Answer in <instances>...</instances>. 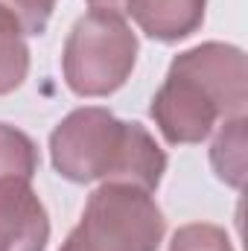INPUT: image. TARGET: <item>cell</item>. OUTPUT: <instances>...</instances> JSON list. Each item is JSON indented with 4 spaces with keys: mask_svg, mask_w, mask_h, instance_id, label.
<instances>
[{
    "mask_svg": "<svg viewBox=\"0 0 248 251\" xmlns=\"http://www.w3.org/2000/svg\"><path fill=\"white\" fill-rule=\"evenodd\" d=\"M38 173V146L32 137L9 123H0V181L24 178L32 181Z\"/></svg>",
    "mask_w": 248,
    "mask_h": 251,
    "instance_id": "obj_9",
    "label": "cell"
},
{
    "mask_svg": "<svg viewBox=\"0 0 248 251\" xmlns=\"http://www.w3.org/2000/svg\"><path fill=\"white\" fill-rule=\"evenodd\" d=\"M50 161L73 184L114 181L155 193L167 173V152L140 123L117 120L102 105L70 111L50 134Z\"/></svg>",
    "mask_w": 248,
    "mask_h": 251,
    "instance_id": "obj_2",
    "label": "cell"
},
{
    "mask_svg": "<svg viewBox=\"0 0 248 251\" xmlns=\"http://www.w3.org/2000/svg\"><path fill=\"white\" fill-rule=\"evenodd\" d=\"M167 234L155 196L134 184H99L59 251H158Z\"/></svg>",
    "mask_w": 248,
    "mask_h": 251,
    "instance_id": "obj_3",
    "label": "cell"
},
{
    "mask_svg": "<svg viewBox=\"0 0 248 251\" xmlns=\"http://www.w3.org/2000/svg\"><path fill=\"white\" fill-rule=\"evenodd\" d=\"M29 73V47L21 26L0 12V97L18 91Z\"/></svg>",
    "mask_w": 248,
    "mask_h": 251,
    "instance_id": "obj_8",
    "label": "cell"
},
{
    "mask_svg": "<svg viewBox=\"0 0 248 251\" xmlns=\"http://www.w3.org/2000/svg\"><path fill=\"white\" fill-rule=\"evenodd\" d=\"M246 117L225 120L210 146V164L216 178L237 190L246 181Z\"/></svg>",
    "mask_w": 248,
    "mask_h": 251,
    "instance_id": "obj_7",
    "label": "cell"
},
{
    "mask_svg": "<svg viewBox=\"0 0 248 251\" xmlns=\"http://www.w3.org/2000/svg\"><path fill=\"white\" fill-rule=\"evenodd\" d=\"M207 0H123V15L161 44L190 38L204 24Z\"/></svg>",
    "mask_w": 248,
    "mask_h": 251,
    "instance_id": "obj_6",
    "label": "cell"
},
{
    "mask_svg": "<svg viewBox=\"0 0 248 251\" xmlns=\"http://www.w3.org/2000/svg\"><path fill=\"white\" fill-rule=\"evenodd\" d=\"M170 251H234L225 228L210 222H190L173 234Z\"/></svg>",
    "mask_w": 248,
    "mask_h": 251,
    "instance_id": "obj_10",
    "label": "cell"
},
{
    "mask_svg": "<svg viewBox=\"0 0 248 251\" xmlns=\"http://www.w3.org/2000/svg\"><path fill=\"white\" fill-rule=\"evenodd\" d=\"M246 53L225 41H204L173 59L149 114L167 143L190 146L210 137L219 120L246 117Z\"/></svg>",
    "mask_w": 248,
    "mask_h": 251,
    "instance_id": "obj_1",
    "label": "cell"
},
{
    "mask_svg": "<svg viewBox=\"0 0 248 251\" xmlns=\"http://www.w3.org/2000/svg\"><path fill=\"white\" fill-rule=\"evenodd\" d=\"M88 6L94 12H111V15H123V0H88ZM125 18V15H123Z\"/></svg>",
    "mask_w": 248,
    "mask_h": 251,
    "instance_id": "obj_12",
    "label": "cell"
},
{
    "mask_svg": "<svg viewBox=\"0 0 248 251\" xmlns=\"http://www.w3.org/2000/svg\"><path fill=\"white\" fill-rule=\"evenodd\" d=\"M56 0H0V12H6L24 35H41L53 18Z\"/></svg>",
    "mask_w": 248,
    "mask_h": 251,
    "instance_id": "obj_11",
    "label": "cell"
},
{
    "mask_svg": "<svg viewBox=\"0 0 248 251\" xmlns=\"http://www.w3.org/2000/svg\"><path fill=\"white\" fill-rule=\"evenodd\" d=\"M137 32L123 15L88 12L67 32L62 50L64 82L76 97L97 100L120 91L137 64Z\"/></svg>",
    "mask_w": 248,
    "mask_h": 251,
    "instance_id": "obj_4",
    "label": "cell"
},
{
    "mask_svg": "<svg viewBox=\"0 0 248 251\" xmlns=\"http://www.w3.org/2000/svg\"><path fill=\"white\" fill-rule=\"evenodd\" d=\"M50 216L32 181H0V251H47Z\"/></svg>",
    "mask_w": 248,
    "mask_h": 251,
    "instance_id": "obj_5",
    "label": "cell"
}]
</instances>
